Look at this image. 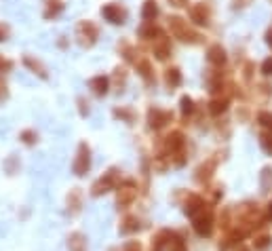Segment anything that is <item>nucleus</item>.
Returning a JSON list of instances; mask_svg holds the SVG:
<instances>
[{"label":"nucleus","instance_id":"obj_1","mask_svg":"<svg viewBox=\"0 0 272 251\" xmlns=\"http://www.w3.org/2000/svg\"><path fill=\"white\" fill-rule=\"evenodd\" d=\"M76 36H78L82 47H93L97 36H99V30L93 22H80L76 25Z\"/></svg>","mask_w":272,"mask_h":251},{"label":"nucleus","instance_id":"obj_2","mask_svg":"<svg viewBox=\"0 0 272 251\" xmlns=\"http://www.w3.org/2000/svg\"><path fill=\"white\" fill-rule=\"evenodd\" d=\"M89 167H91V150L87 144H80L78 154H76V160H74V173L78 177H82L89 171Z\"/></svg>","mask_w":272,"mask_h":251},{"label":"nucleus","instance_id":"obj_3","mask_svg":"<svg viewBox=\"0 0 272 251\" xmlns=\"http://www.w3.org/2000/svg\"><path fill=\"white\" fill-rule=\"evenodd\" d=\"M116 171L114 169H110L106 176L99 177L97 182L93 184V197H101V194H106L108 190H112V188H116Z\"/></svg>","mask_w":272,"mask_h":251},{"label":"nucleus","instance_id":"obj_4","mask_svg":"<svg viewBox=\"0 0 272 251\" xmlns=\"http://www.w3.org/2000/svg\"><path fill=\"white\" fill-rule=\"evenodd\" d=\"M101 15L106 17L110 24H124V17H127V13H124L118 4H103L101 6Z\"/></svg>","mask_w":272,"mask_h":251},{"label":"nucleus","instance_id":"obj_5","mask_svg":"<svg viewBox=\"0 0 272 251\" xmlns=\"http://www.w3.org/2000/svg\"><path fill=\"white\" fill-rule=\"evenodd\" d=\"M169 118H171L169 112H163V110L154 108V110H150V112H148V125L152 129H160L167 121H169Z\"/></svg>","mask_w":272,"mask_h":251},{"label":"nucleus","instance_id":"obj_6","mask_svg":"<svg viewBox=\"0 0 272 251\" xmlns=\"http://www.w3.org/2000/svg\"><path fill=\"white\" fill-rule=\"evenodd\" d=\"M135 194H137V190L133 188V184L131 182H127V186H123V188H118V205H129L131 201L135 199Z\"/></svg>","mask_w":272,"mask_h":251},{"label":"nucleus","instance_id":"obj_7","mask_svg":"<svg viewBox=\"0 0 272 251\" xmlns=\"http://www.w3.org/2000/svg\"><path fill=\"white\" fill-rule=\"evenodd\" d=\"M108 85H110V82H108L106 76H95V78H91V80H89V87L93 89V93H95V95H99V97L108 93Z\"/></svg>","mask_w":272,"mask_h":251},{"label":"nucleus","instance_id":"obj_8","mask_svg":"<svg viewBox=\"0 0 272 251\" xmlns=\"http://www.w3.org/2000/svg\"><path fill=\"white\" fill-rule=\"evenodd\" d=\"M24 64H25L27 68H30V70H32L34 74H38L40 78H49V74H47V68H45L43 64H40L38 59H34V57H30V55H25V57H24Z\"/></svg>","mask_w":272,"mask_h":251},{"label":"nucleus","instance_id":"obj_9","mask_svg":"<svg viewBox=\"0 0 272 251\" xmlns=\"http://www.w3.org/2000/svg\"><path fill=\"white\" fill-rule=\"evenodd\" d=\"M137 72L142 74V78H144L146 82H154V74H152V66H150L148 59L137 61Z\"/></svg>","mask_w":272,"mask_h":251},{"label":"nucleus","instance_id":"obj_10","mask_svg":"<svg viewBox=\"0 0 272 251\" xmlns=\"http://www.w3.org/2000/svg\"><path fill=\"white\" fill-rule=\"evenodd\" d=\"M158 15V6H156V2L154 0H146L144 2V9H142V17L146 19V22H152Z\"/></svg>","mask_w":272,"mask_h":251},{"label":"nucleus","instance_id":"obj_11","mask_svg":"<svg viewBox=\"0 0 272 251\" xmlns=\"http://www.w3.org/2000/svg\"><path fill=\"white\" fill-rule=\"evenodd\" d=\"M154 55H156V59H167L169 57V43H167L165 38H160L158 43H154Z\"/></svg>","mask_w":272,"mask_h":251},{"label":"nucleus","instance_id":"obj_12","mask_svg":"<svg viewBox=\"0 0 272 251\" xmlns=\"http://www.w3.org/2000/svg\"><path fill=\"white\" fill-rule=\"evenodd\" d=\"M165 80H167V85H169V87H177L179 82H181V74H179V70H177V68H171V70H167V76H165Z\"/></svg>","mask_w":272,"mask_h":251},{"label":"nucleus","instance_id":"obj_13","mask_svg":"<svg viewBox=\"0 0 272 251\" xmlns=\"http://www.w3.org/2000/svg\"><path fill=\"white\" fill-rule=\"evenodd\" d=\"M61 9H64V2H61V0H49V9L45 11V17L51 19V17L57 15Z\"/></svg>","mask_w":272,"mask_h":251},{"label":"nucleus","instance_id":"obj_14","mask_svg":"<svg viewBox=\"0 0 272 251\" xmlns=\"http://www.w3.org/2000/svg\"><path fill=\"white\" fill-rule=\"evenodd\" d=\"M209 61H213V64H224L226 55L222 51V47H211V51H209Z\"/></svg>","mask_w":272,"mask_h":251},{"label":"nucleus","instance_id":"obj_15","mask_svg":"<svg viewBox=\"0 0 272 251\" xmlns=\"http://www.w3.org/2000/svg\"><path fill=\"white\" fill-rule=\"evenodd\" d=\"M156 34H158V27H156V25H152V24L144 25L142 30H139V36H142V38H154Z\"/></svg>","mask_w":272,"mask_h":251},{"label":"nucleus","instance_id":"obj_16","mask_svg":"<svg viewBox=\"0 0 272 251\" xmlns=\"http://www.w3.org/2000/svg\"><path fill=\"white\" fill-rule=\"evenodd\" d=\"M192 19L197 24H207V11L203 6H197V9H192Z\"/></svg>","mask_w":272,"mask_h":251},{"label":"nucleus","instance_id":"obj_17","mask_svg":"<svg viewBox=\"0 0 272 251\" xmlns=\"http://www.w3.org/2000/svg\"><path fill=\"white\" fill-rule=\"evenodd\" d=\"M82 245H85L82 234H72V239H70V249H72V251H82Z\"/></svg>","mask_w":272,"mask_h":251},{"label":"nucleus","instance_id":"obj_18","mask_svg":"<svg viewBox=\"0 0 272 251\" xmlns=\"http://www.w3.org/2000/svg\"><path fill=\"white\" fill-rule=\"evenodd\" d=\"M114 116H116V118H123V121H127V123H133V112H131V110L116 108V110H114Z\"/></svg>","mask_w":272,"mask_h":251},{"label":"nucleus","instance_id":"obj_19","mask_svg":"<svg viewBox=\"0 0 272 251\" xmlns=\"http://www.w3.org/2000/svg\"><path fill=\"white\" fill-rule=\"evenodd\" d=\"M167 146H169L171 150H175L181 146V133H171L169 137H167Z\"/></svg>","mask_w":272,"mask_h":251},{"label":"nucleus","instance_id":"obj_20","mask_svg":"<svg viewBox=\"0 0 272 251\" xmlns=\"http://www.w3.org/2000/svg\"><path fill=\"white\" fill-rule=\"evenodd\" d=\"M133 230H137V218H127L124 220V226L121 228V232H133Z\"/></svg>","mask_w":272,"mask_h":251},{"label":"nucleus","instance_id":"obj_21","mask_svg":"<svg viewBox=\"0 0 272 251\" xmlns=\"http://www.w3.org/2000/svg\"><path fill=\"white\" fill-rule=\"evenodd\" d=\"M194 226H197L198 234H209V232H211V224H209V220H198Z\"/></svg>","mask_w":272,"mask_h":251},{"label":"nucleus","instance_id":"obj_22","mask_svg":"<svg viewBox=\"0 0 272 251\" xmlns=\"http://www.w3.org/2000/svg\"><path fill=\"white\" fill-rule=\"evenodd\" d=\"M226 106H228L226 101H213V103H211V108H209V110H211L213 114H220V112H224V110H226Z\"/></svg>","mask_w":272,"mask_h":251},{"label":"nucleus","instance_id":"obj_23","mask_svg":"<svg viewBox=\"0 0 272 251\" xmlns=\"http://www.w3.org/2000/svg\"><path fill=\"white\" fill-rule=\"evenodd\" d=\"M22 139H24L25 144H34V142H36V133H34V131H24Z\"/></svg>","mask_w":272,"mask_h":251},{"label":"nucleus","instance_id":"obj_24","mask_svg":"<svg viewBox=\"0 0 272 251\" xmlns=\"http://www.w3.org/2000/svg\"><path fill=\"white\" fill-rule=\"evenodd\" d=\"M181 112H192V100L190 97H181Z\"/></svg>","mask_w":272,"mask_h":251},{"label":"nucleus","instance_id":"obj_25","mask_svg":"<svg viewBox=\"0 0 272 251\" xmlns=\"http://www.w3.org/2000/svg\"><path fill=\"white\" fill-rule=\"evenodd\" d=\"M9 70H13V61L0 57V74H2V72H9Z\"/></svg>","mask_w":272,"mask_h":251},{"label":"nucleus","instance_id":"obj_26","mask_svg":"<svg viewBox=\"0 0 272 251\" xmlns=\"http://www.w3.org/2000/svg\"><path fill=\"white\" fill-rule=\"evenodd\" d=\"M6 95H9V89H6V82L0 78V101L6 100Z\"/></svg>","mask_w":272,"mask_h":251},{"label":"nucleus","instance_id":"obj_27","mask_svg":"<svg viewBox=\"0 0 272 251\" xmlns=\"http://www.w3.org/2000/svg\"><path fill=\"white\" fill-rule=\"evenodd\" d=\"M6 36H9V25H6V24H0V40H4Z\"/></svg>","mask_w":272,"mask_h":251},{"label":"nucleus","instance_id":"obj_28","mask_svg":"<svg viewBox=\"0 0 272 251\" xmlns=\"http://www.w3.org/2000/svg\"><path fill=\"white\" fill-rule=\"evenodd\" d=\"M264 74H272V59H268L266 64H264Z\"/></svg>","mask_w":272,"mask_h":251},{"label":"nucleus","instance_id":"obj_29","mask_svg":"<svg viewBox=\"0 0 272 251\" xmlns=\"http://www.w3.org/2000/svg\"><path fill=\"white\" fill-rule=\"evenodd\" d=\"M78 106H80V114H82V116H85V114L89 112V110L85 108V100H78Z\"/></svg>","mask_w":272,"mask_h":251},{"label":"nucleus","instance_id":"obj_30","mask_svg":"<svg viewBox=\"0 0 272 251\" xmlns=\"http://www.w3.org/2000/svg\"><path fill=\"white\" fill-rule=\"evenodd\" d=\"M127 251H139V245H137V243H129V245H127Z\"/></svg>","mask_w":272,"mask_h":251},{"label":"nucleus","instance_id":"obj_31","mask_svg":"<svg viewBox=\"0 0 272 251\" xmlns=\"http://www.w3.org/2000/svg\"><path fill=\"white\" fill-rule=\"evenodd\" d=\"M171 2L175 4V6H184V0H171Z\"/></svg>","mask_w":272,"mask_h":251},{"label":"nucleus","instance_id":"obj_32","mask_svg":"<svg viewBox=\"0 0 272 251\" xmlns=\"http://www.w3.org/2000/svg\"><path fill=\"white\" fill-rule=\"evenodd\" d=\"M270 215H272V205H270Z\"/></svg>","mask_w":272,"mask_h":251}]
</instances>
